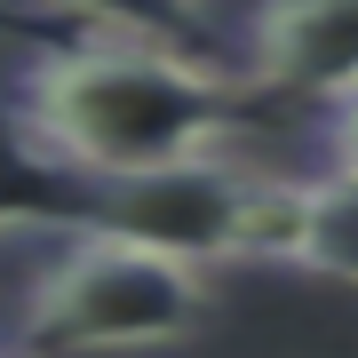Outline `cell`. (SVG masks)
<instances>
[{"label": "cell", "instance_id": "6da1fadb", "mask_svg": "<svg viewBox=\"0 0 358 358\" xmlns=\"http://www.w3.org/2000/svg\"><path fill=\"white\" fill-rule=\"evenodd\" d=\"M239 120L247 103L215 64L136 40H56L0 80L8 152H24L40 176H80L96 192L223 152Z\"/></svg>", "mask_w": 358, "mask_h": 358}, {"label": "cell", "instance_id": "7a4b0ae2", "mask_svg": "<svg viewBox=\"0 0 358 358\" xmlns=\"http://www.w3.org/2000/svg\"><path fill=\"white\" fill-rule=\"evenodd\" d=\"M207 319V271L167 263L136 239L64 223L56 263L24 287V334L16 350L40 358H88V350H159L183 343Z\"/></svg>", "mask_w": 358, "mask_h": 358}, {"label": "cell", "instance_id": "3957f363", "mask_svg": "<svg viewBox=\"0 0 358 358\" xmlns=\"http://www.w3.org/2000/svg\"><path fill=\"white\" fill-rule=\"evenodd\" d=\"M263 207H271V176L263 167H239L231 152L183 159V167H152V176L103 183L96 207H72L64 223L112 231V239H136L167 263H255L263 247Z\"/></svg>", "mask_w": 358, "mask_h": 358}, {"label": "cell", "instance_id": "277c9868", "mask_svg": "<svg viewBox=\"0 0 358 358\" xmlns=\"http://www.w3.org/2000/svg\"><path fill=\"white\" fill-rule=\"evenodd\" d=\"M239 72L263 96L343 103L358 88V0H255L239 32Z\"/></svg>", "mask_w": 358, "mask_h": 358}, {"label": "cell", "instance_id": "5b68a950", "mask_svg": "<svg viewBox=\"0 0 358 358\" xmlns=\"http://www.w3.org/2000/svg\"><path fill=\"white\" fill-rule=\"evenodd\" d=\"M255 263L358 287V176H343V167H319V176H271Z\"/></svg>", "mask_w": 358, "mask_h": 358}, {"label": "cell", "instance_id": "8992f818", "mask_svg": "<svg viewBox=\"0 0 358 358\" xmlns=\"http://www.w3.org/2000/svg\"><path fill=\"white\" fill-rule=\"evenodd\" d=\"M72 40H136V48L192 56L207 40V0H48Z\"/></svg>", "mask_w": 358, "mask_h": 358}, {"label": "cell", "instance_id": "52a82bcc", "mask_svg": "<svg viewBox=\"0 0 358 358\" xmlns=\"http://www.w3.org/2000/svg\"><path fill=\"white\" fill-rule=\"evenodd\" d=\"M8 223H64V207H56V176H40L24 152L0 143V231Z\"/></svg>", "mask_w": 358, "mask_h": 358}, {"label": "cell", "instance_id": "ba28073f", "mask_svg": "<svg viewBox=\"0 0 358 358\" xmlns=\"http://www.w3.org/2000/svg\"><path fill=\"white\" fill-rule=\"evenodd\" d=\"M319 159L343 167V176H358V88L319 112Z\"/></svg>", "mask_w": 358, "mask_h": 358}, {"label": "cell", "instance_id": "9c48e42d", "mask_svg": "<svg viewBox=\"0 0 358 358\" xmlns=\"http://www.w3.org/2000/svg\"><path fill=\"white\" fill-rule=\"evenodd\" d=\"M0 358H24V350H16V343H0Z\"/></svg>", "mask_w": 358, "mask_h": 358}]
</instances>
